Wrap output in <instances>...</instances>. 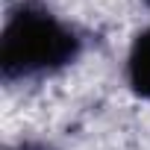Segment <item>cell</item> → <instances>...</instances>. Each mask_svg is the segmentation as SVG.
I'll use <instances>...</instances> for the list:
<instances>
[{"instance_id": "1", "label": "cell", "mask_w": 150, "mask_h": 150, "mask_svg": "<svg viewBox=\"0 0 150 150\" xmlns=\"http://www.w3.org/2000/svg\"><path fill=\"white\" fill-rule=\"evenodd\" d=\"M83 53V35L41 3L9 9L0 35V74L6 83L41 80L68 68Z\"/></svg>"}, {"instance_id": "3", "label": "cell", "mask_w": 150, "mask_h": 150, "mask_svg": "<svg viewBox=\"0 0 150 150\" xmlns=\"http://www.w3.org/2000/svg\"><path fill=\"white\" fill-rule=\"evenodd\" d=\"M15 150H53L50 144H41V141H24V144H18Z\"/></svg>"}, {"instance_id": "2", "label": "cell", "mask_w": 150, "mask_h": 150, "mask_svg": "<svg viewBox=\"0 0 150 150\" xmlns=\"http://www.w3.org/2000/svg\"><path fill=\"white\" fill-rule=\"evenodd\" d=\"M127 83L129 88L150 100V27L144 33L135 35L132 47H129V56H127Z\"/></svg>"}, {"instance_id": "4", "label": "cell", "mask_w": 150, "mask_h": 150, "mask_svg": "<svg viewBox=\"0 0 150 150\" xmlns=\"http://www.w3.org/2000/svg\"><path fill=\"white\" fill-rule=\"evenodd\" d=\"M144 3H147V6H150V0H144Z\"/></svg>"}]
</instances>
